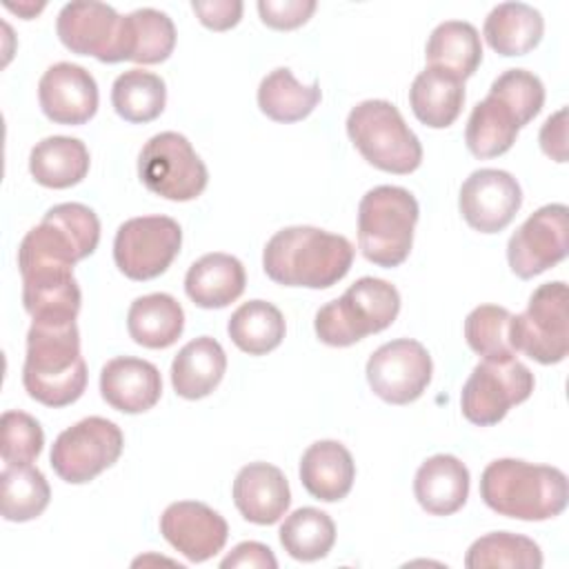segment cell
I'll return each instance as SVG.
<instances>
[{
	"label": "cell",
	"mask_w": 569,
	"mask_h": 569,
	"mask_svg": "<svg viewBox=\"0 0 569 569\" xmlns=\"http://www.w3.org/2000/svg\"><path fill=\"white\" fill-rule=\"evenodd\" d=\"M22 385L44 407H67L87 387V362L80 353L76 320H33L27 333Z\"/></svg>",
	"instance_id": "cell-1"
},
{
	"label": "cell",
	"mask_w": 569,
	"mask_h": 569,
	"mask_svg": "<svg viewBox=\"0 0 569 569\" xmlns=\"http://www.w3.org/2000/svg\"><path fill=\"white\" fill-rule=\"evenodd\" d=\"M353 256L356 249L345 236L298 224L269 238L262 251V269L284 287L327 289L349 273Z\"/></svg>",
	"instance_id": "cell-2"
},
{
	"label": "cell",
	"mask_w": 569,
	"mask_h": 569,
	"mask_svg": "<svg viewBox=\"0 0 569 569\" xmlns=\"http://www.w3.org/2000/svg\"><path fill=\"white\" fill-rule=\"evenodd\" d=\"M480 498L500 516L538 522L565 511L569 487L558 467L498 458L480 476Z\"/></svg>",
	"instance_id": "cell-3"
},
{
	"label": "cell",
	"mask_w": 569,
	"mask_h": 569,
	"mask_svg": "<svg viewBox=\"0 0 569 569\" xmlns=\"http://www.w3.org/2000/svg\"><path fill=\"white\" fill-rule=\"evenodd\" d=\"M420 209L405 187L380 184L369 189L358 204V244L362 256L385 269L409 258Z\"/></svg>",
	"instance_id": "cell-4"
},
{
	"label": "cell",
	"mask_w": 569,
	"mask_h": 569,
	"mask_svg": "<svg viewBox=\"0 0 569 569\" xmlns=\"http://www.w3.org/2000/svg\"><path fill=\"white\" fill-rule=\"evenodd\" d=\"M400 311L398 289L373 276L356 280L338 300L318 309L313 327L320 342L349 347L358 340L387 329Z\"/></svg>",
	"instance_id": "cell-5"
},
{
	"label": "cell",
	"mask_w": 569,
	"mask_h": 569,
	"mask_svg": "<svg viewBox=\"0 0 569 569\" xmlns=\"http://www.w3.org/2000/svg\"><path fill=\"white\" fill-rule=\"evenodd\" d=\"M100 242V220L87 204L62 202L51 207L38 227L29 229L18 247V269L67 267L84 260Z\"/></svg>",
	"instance_id": "cell-6"
},
{
	"label": "cell",
	"mask_w": 569,
	"mask_h": 569,
	"mask_svg": "<svg viewBox=\"0 0 569 569\" xmlns=\"http://www.w3.org/2000/svg\"><path fill=\"white\" fill-rule=\"evenodd\" d=\"M347 133L360 156L380 171L411 173L422 162V144L389 100H362L347 116Z\"/></svg>",
	"instance_id": "cell-7"
},
{
	"label": "cell",
	"mask_w": 569,
	"mask_h": 569,
	"mask_svg": "<svg viewBox=\"0 0 569 569\" xmlns=\"http://www.w3.org/2000/svg\"><path fill=\"white\" fill-rule=\"evenodd\" d=\"M569 291L562 280L540 284L522 313L511 316L509 342L540 365H556L569 351Z\"/></svg>",
	"instance_id": "cell-8"
},
{
	"label": "cell",
	"mask_w": 569,
	"mask_h": 569,
	"mask_svg": "<svg viewBox=\"0 0 569 569\" xmlns=\"http://www.w3.org/2000/svg\"><path fill=\"white\" fill-rule=\"evenodd\" d=\"M533 385V373L513 353L485 358L462 385V416L478 427L498 425L513 405H520L531 396Z\"/></svg>",
	"instance_id": "cell-9"
},
{
	"label": "cell",
	"mask_w": 569,
	"mask_h": 569,
	"mask_svg": "<svg viewBox=\"0 0 569 569\" xmlns=\"http://www.w3.org/2000/svg\"><path fill=\"white\" fill-rule=\"evenodd\" d=\"M138 178L151 193L187 202L204 191L209 171L182 133L162 131L140 149Z\"/></svg>",
	"instance_id": "cell-10"
},
{
	"label": "cell",
	"mask_w": 569,
	"mask_h": 569,
	"mask_svg": "<svg viewBox=\"0 0 569 569\" xmlns=\"http://www.w3.org/2000/svg\"><path fill=\"white\" fill-rule=\"evenodd\" d=\"M120 427L102 416H89L64 429L51 447V467L69 485H84L109 469L122 453Z\"/></svg>",
	"instance_id": "cell-11"
},
{
	"label": "cell",
	"mask_w": 569,
	"mask_h": 569,
	"mask_svg": "<svg viewBox=\"0 0 569 569\" xmlns=\"http://www.w3.org/2000/svg\"><path fill=\"white\" fill-rule=\"evenodd\" d=\"M182 244V229L169 216L122 222L113 238L116 267L131 280H151L169 269Z\"/></svg>",
	"instance_id": "cell-12"
},
{
	"label": "cell",
	"mask_w": 569,
	"mask_h": 569,
	"mask_svg": "<svg viewBox=\"0 0 569 569\" xmlns=\"http://www.w3.org/2000/svg\"><path fill=\"white\" fill-rule=\"evenodd\" d=\"M433 362L429 351L411 338H398L378 347L367 360L371 391L389 405L418 400L431 382Z\"/></svg>",
	"instance_id": "cell-13"
},
{
	"label": "cell",
	"mask_w": 569,
	"mask_h": 569,
	"mask_svg": "<svg viewBox=\"0 0 569 569\" xmlns=\"http://www.w3.org/2000/svg\"><path fill=\"white\" fill-rule=\"evenodd\" d=\"M569 211L553 202L533 211L509 238L507 260L511 271L529 280L567 258Z\"/></svg>",
	"instance_id": "cell-14"
},
{
	"label": "cell",
	"mask_w": 569,
	"mask_h": 569,
	"mask_svg": "<svg viewBox=\"0 0 569 569\" xmlns=\"http://www.w3.org/2000/svg\"><path fill=\"white\" fill-rule=\"evenodd\" d=\"M56 31L73 53L93 56L100 62H122V16L104 2H67L58 13Z\"/></svg>",
	"instance_id": "cell-15"
},
{
	"label": "cell",
	"mask_w": 569,
	"mask_h": 569,
	"mask_svg": "<svg viewBox=\"0 0 569 569\" xmlns=\"http://www.w3.org/2000/svg\"><path fill=\"white\" fill-rule=\"evenodd\" d=\"M522 204L518 180L502 169H476L460 187L458 207L465 222L480 233L502 231Z\"/></svg>",
	"instance_id": "cell-16"
},
{
	"label": "cell",
	"mask_w": 569,
	"mask_h": 569,
	"mask_svg": "<svg viewBox=\"0 0 569 569\" xmlns=\"http://www.w3.org/2000/svg\"><path fill=\"white\" fill-rule=\"evenodd\" d=\"M160 531L164 540L191 562H204L222 551L229 525L204 502L180 500L171 502L160 516Z\"/></svg>",
	"instance_id": "cell-17"
},
{
	"label": "cell",
	"mask_w": 569,
	"mask_h": 569,
	"mask_svg": "<svg viewBox=\"0 0 569 569\" xmlns=\"http://www.w3.org/2000/svg\"><path fill=\"white\" fill-rule=\"evenodd\" d=\"M42 113L56 124H84L98 111L96 78L80 64L56 62L38 82Z\"/></svg>",
	"instance_id": "cell-18"
},
{
	"label": "cell",
	"mask_w": 569,
	"mask_h": 569,
	"mask_svg": "<svg viewBox=\"0 0 569 569\" xmlns=\"http://www.w3.org/2000/svg\"><path fill=\"white\" fill-rule=\"evenodd\" d=\"M100 393L116 411L142 413L160 400L162 378L149 360L120 356L102 367Z\"/></svg>",
	"instance_id": "cell-19"
},
{
	"label": "cell",
	"mask_w": 569,
	"mask_h": 569,
	"mask_svg": "<svg viewBox=\"0 0 569 569\" xmlns=\"http://www.w3.org/2000/svg\"><path fill=\"white\" fill-rule=\"evenodd\" d=\"M233 502L244 520L253 525H273L289 509V482L276 465L249 462L233 480Z\"/></svg>",
	"instance_id": "cell-20"
},
{
	"label": "cell",
	"mask_w": 569,
	"mask_h": 569,
	"mask_svg": "<svg viewBox=\"0 0 569 569\" xmlns=\"http://www.w3.org/2000/svg\"><path fill=\"white\" fill-rule=\"evenodd\" d=\"M20 276L22 305L33 320H76L82 296L73 269L36 267Z\"/></svg>",
	"instance_id": "cell-21"
},
{
	"label": "cell",
	"mask_w": 569,
	"mask_h": 569,
	"mask_svg": "<svg viewBox=\"0 0 569 569\" xmlns=\"http://www.w3.org/2000/svg\"><path fill=\"white\" fill-rule=\"evenodd\" d=\"M413 493L427 513L451 516L467 502L469 469L451 453H436L418 467Z\"/></svg>",
	"instance_id": "cell-22"
},
{
	"label": "cell",
	"mask_w": 569,
	"mask_h": 569,
	"mask_svg": "<svg viewBox=\"0 0 569 569\" xmlns=\"http://www.w3.org/2000/svg\"><path fill=\"white\" fill-rule=\"evenodd\" d=\"M356 480V462L338 440H318L307 447L300 460V482L322 502L342 500Z\"/></svg>",
	"instance_id": "cell-23"
},
{
	"label": "cell",
	"mask_w": 569,
	"mask_h": 569,
	"mask_svg": "<svg viewBox=\"0 0 569 569\" xmlns=\"http://www.w3.org/2000/svg\"><path fill=\"white\" fill-rule=\"evenodd\" d=\"M247 273L242 262L229 253H207L198 258L187 276L184 291L193 305L202 309H222L238 300L244 291Z\"/></svg>",
	"instance_id": "cell-24"
},
{
	"label": "cell",
	"mask_w": 569,
	"mask_h": 569,
	"mask_svg": "<svg viewBox=\"0 0 569 569\" xmlns=\"http://www.w3.org/2000/svg\"><path fill=\"white\" fill-rule=\"evenodd\" d=\"M227 371V353L211 336H200L187 342L171 362L173 391L184 400L209 396Z\"/></svg>",
	"instance_id": "cell-25"
},
{
	"label": "cell",
	"mask_w": 569,
	"mask_h": 569,
	"mask_svg": "<svg viewBox=\"0 0 569 569\" xmlns=\"http://www.w3.org/2000/svg\"><path fill=\"white\" fill-rule=\"evenodd\" d=\"M545 20L538 9L525 2H500L485 18L482 36L500 56H525L542 40Z\"/></svg>",
	"instance_id": "cell-26"
},
{
	"label": "cell",
	"mask_w": 569,
	"mask_h": 569,
	"mask_svg": "<svg viewBox=\"0 0 569 569\" xmlns=\"http://www.w3.org/2000/svg\"><path fill=\"white\" fill-rule=\"evenodd\" d=\"M409 104L422 124L445 129L453 124L462 111L465 82L442 69L427 67L411 82Z\"/></svg>",
	"instance_id": "cell-27"
},
{
	"label": "cell",
	"mask_w": 569,
	"mask_h": 569,
	"mask_svg": "<svg viewBox=\"0 0 569 569\" xmlns=\"http://www.w3.org/2000/svg\"><path fill=\"white\" fill-rule=\"evenodd\" d=\"M89 149L82 140L69 136H49L29 153L33 180L49 189H67L89 173Z\"/></svg>",
	"instance_id": "cell-28"
},
{
	"label": "cell",
	"mask_w": 569,
	"mask_h": 569,
	"mask_svg": "<svg viewBox=\"0 0 569 569\" xmlns=\"http://www.w3.org/2000/svg\"><path fill=\"white\" fill-rule=\"evenodd\" d=\"M520 129L522 124L516 111L498 96L487 93V98L471 109L465 142L476 158H496L513 147Z\"/></svg>",
	"instance_id": "cell-29"
},
{
	"label": "cell",
	"mask_w": 569,
	"mask_h": 569,
	"mask_svg": "<svg viewBox=\"0 0 569 569\" xmlns=\"http://www.w3.org/2000/svg\"><path fill=\"white\" fill-rule=\"evenodd\" d=\"M176 47L173 20L151 7L122 16L120 58L140 64L164 62Z\"/></svg>",
	"instance_id": "cell-30"
},
{
	"label": "cell",
	"mask_w": 569,
	"mask_h": 569,
	"mask_svg": "<svg viewBox=\"0 0 569 569\" xmlns=\"http://www.w3.org/2000/svg\"><path fill=\"white\" fill-rule=\"evenodd\" d=\"M127 329L133 342L147 349H167L184 329V311L169 293L140 296L129 307Z\"/></svg>",
	"instance_id": "cell-31"
},
{
	"label": "cell",
	"mask_w": 569,
	"mask_h": 569,
	"mask_svg": "<svg viewBox=\"0 0 569 569\" xmlns=\"http://www.w3.org/2000/svg\"><path fill=\"white\" fill-rule=\"evenodd\" d=\"M425 58L429 67L442 69L465 82L482 62L480 36L469 22L445 20L431 31Z\"/></svg>",
	"instance_id": "cell-32"
},
{
	"label": "cell",
	"mask_w": 569,
	"mask_h": 569,
	"mask_svg": "<svg viewBox=\"0 0 569 569\" xmlns=\"http://www.w3.org/2000/svg\"><path fill=\"white\" fill-rule=\"evenodd\" d=\"M320 98L322 91L318 82L305 87L287 67L269 71L258 87V107L276 122H298L307 118L318 107Z\"/></svg>",
	"instance_id": "cell-33"
},
{
	"label": "cell",
	"mask_w": 569,
	"mask_h": 569,
	"mask_svg": "<svg viewBox=\"0 0 569 569\" xmlns=\"http://www.w3.org/2000/svg\"><path fill=\"white\" fill-rule=\"evenodd\" d=\"M284 329L280 309L267 300H249L240 305L227 325L231 342L249 356L273 351L282 342Z\"/></svg>",
	"instance_id": "cell-34"
},
{
	"label": "cell",
	"mask_w": 569,
	"mask_h": 569,
	"mask_svg": "<svg viewBox=\"0 0 569 569\" xmlns=\"http://www.w3.org/2000/svg\"><path fill=\"white\" fill-rule=\"evenodd\" d=\"M51 500L44 473L33 465H4L0 473V511L9 522L38 518Z\"/></svg>",
	"instance_id": "cell-35"
},
{
	"label": "cell",
	"mask_w": 569,
	"mask_h": 569,
	"mask_svg": "<svg viewBox=\"0 0 569 569\" xmlns=\"http://www.w3.org/2000/svg\"><path fill=\"white\" fill-rule=\"evenodd\" d=\"M111 104L127 122H151L167 104L164 80L144 69H129L113 80Z\"/></svg>",
	"instance_id": "cell-36"
},
{
	"label": "cell",
	"mask_w": 569,
	"mask_h": 569,
	"mask_svg": "<svg viewBox=\"0 0 569 569\" xmlns=\"http://www.w3.org/2000/svg\"><path fill=\"white\" fill-rule=\"evenodd\" d=\"M278 536L291 558L313 562L331 551L336 542V525L329 513L316 507H300L284 518Z\"/></svg>",
	"instance_id": "cell-37"
},
{
	"label": "cell",
	"mask_w": 569,
	"mask_h": 569,
	"mask_svg": "<svg viewBox=\"0 0 569 569\" xmlns=\"http://www.w3.org/2000/svg\"><path fill=\"white\" fill-rule=\"evenodd\" d=\"M465 567L469 569H489V567L540 569L542 551L538 542H533L527 536L511 533V531H493L471 542L465 556Z\"/></svg>",
	"instance_id": "cell-38"
},
{
	"label": "cell",
	"mask_w": 569,
	"mask_h": 569,
	"mask_svg": "<svg viewBox=\"0 0 569 569\" xmlns=\"http://www.w3.org/2000/svg\"><path fill=\"white\" fill-rule=\"evenodd\" d=\"M509 322L511 313L498 305H480L469 311L465 318V338L471 351L482 358L511 356L509 342Z\"/></svg>",
	"instance_id": "cell-39"
},
{
	"label": "cell",
	"mask_w": 569,
	"mask_h": 569,
	"mask_svg": "<svg viewBox=\"0 0 569 569\" xmlns=\"http://www.w3.org/2000/svg\"><path fill=\"white\" fill-rule=\"evenodd\" d=\"M0 453L4 465H31L44 445L40 422L24 411H4L0 420Z\"/></svg>",
	"instance_id": "cell-40"
},
{
	"label": "cell",
	"mask_w": 569,
	"mask_h": 569,
	"mask_svg": "<svg viewBox=\"0 0 569 569\" xmlns=\"http://www.w3.org/2000/svg\"><path fill=\"white\" fill-rule=\"evenodd\" d=\"M489 93L505 100L525 127L531 122L545 104V87L540 78L527 69H507L493 82Z\"/></svg>",
	"instance_id": "cell-41"
},
{
	"label": "cell",
	"mask_w": 569,
	"mask_h": 569,
	"mask_svg": "<svg viewBox=\"0 0 569 569\" xmlns=\"http://www.w3.org/2000/svg\"><path fill=\"white\" fill-rule=\"evenodd\" d=\"M316 0H260V20L278 31H289L305 24L316 11Z\"/></svg>",
	"instance_id": "cell-42"
},
{
	"label": "cell",
	"mask_w": 569,
	"mask_h": 569,
	"mask_svg": "<svg viewBox=\"0 0 569 569\" xmlns=\"http://www.w3.org/2000/svg\"><path fill=\"white\" fill-rule=\"evenodd\" d=\"M191 9L196 11L198 20L213 31H227L236 27L242 18V2L240 0H193Z\"/></svg>",
	"instance_id": "cell-43"
},
{
	"label": "cell",
	"mask_w": 569,
	"mask_h": 569,
	"mask_svg": "<svg viewBox=\"0 0 569 569\" xmlns=\"http://www.w3.org/2000/svg\"><path fill=\"white\" fill-rule=\"evenodd\" d=\"M540 149L556 162L567 160V107L551 113L540 129Z\"/></svg>",
	"instance_id": "cell-44"
},
{
	"label": "cell",
	"mask_w": 569,
	"mask_h": 569,
	"mask_svg": "<svg viewBox=\"0 0 569 569\" xmlns=\"http://www.w3.org/2000/svg\"><path fill=\"white\" fill-rule=\"evenodd\" d=\"M220 567H256V569H276L278 560L271 553V549L262 542H240L233 547V551L220 562Z\"/></svg>",
	"instance_id": "cell-45"
},
{
	"label": "cell",
	"mask_w": 569,
	"mask_h": 569,
	"mask_svg": "<svg viewBox=\"0 0 569 569\" xmlns=\"http://www.w3.org/2000/svg\"><path fill=\"white\" fill-rule=\"evenodd\" d=\"M4 7H7L9 11H13V13H20L24 20H29V18H33L38 11L44 9V2H42V4H11V2H7Z\"/></svg>",
	"instance_id": "cell-46"
}]
</instances>
